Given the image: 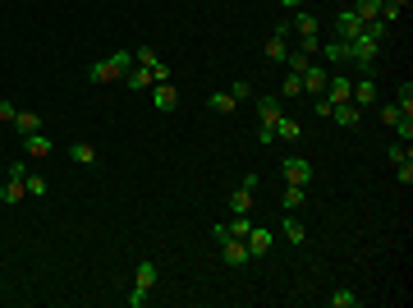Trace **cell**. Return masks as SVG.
I'll use <instances>...</instances> for the list:
<instances>
[{
  "label": "cell",
  "mask_w": 413,
  "mask_h": 308,
  "mask_svg": "<svg viewBox=\"0 0 413 308\" xmlns=\"http://www.w3.org/2000/svg\"><path fill=\"white\" fill-rule=\"evenodd\" d=\"M133 65H138V60H133V51H110L106 60H92V65H87V83H97V88H106V83H120V78L129 74Z\"/></svg>",
  "instance_id": "1"
},
{
  "label": "cell",
  "mask_w": 413,
  "mask_h": 308,
  "mask_svg": "<svg viewBox=\"0 0 413 308\" xmlns=\"http://www.w3.org/2000/svg\"><path fill=\"white\" fill-rule=\"evenodd\" d=\"M280 115H285V110H280V101H276V97H257V143L262 147H271L276 143V120H280Z\"/></svg>",
  "instance_id": "2"
},
{
  "label": "cell",
  "mask_w": 413,
  "mask_h": 308,
  "mask_svg": "<svg viewBox=\"0 0 413 308\" xmlns=\"http://www.w3.org/2000/svg\"><path fill=\"white\" fill-rule=\"evenodd\" d=\"M156 286V263L147 258V263H138V272H133V290H129V308H142L147 304V295H152Z\"/></svg>",
  "instance_id": "3"
},
{
  "label": "cell",
  "mask_w": 413,
  "mask_h": 308,
  "mask_svg": "<svg viewBox=\"0 0 413 308\" xmlns=\"http://www.w3.org/2000/svg\"><path fill=\"white\" fill-rule=\"evenodd\" d=\"M23 175H28V166L14 161V166H10V184L0 189V203H5V207H19V203L28 198V189H23Z\"/></svg>",
  "instance_id": "4"
},
{
  "label": "cell",
  "mask_w": 413,
  "mask_h": 308,
  "mask_svg": "<svg viewBox=\"0 0 413 308\" xmlns=\"http://www.w3.org/2000/svg\"><path fill=\"white\" fill-rule=\"evenodd\" d=\"M290 23H276L271 28V37H266V60L271 65H285V55H290Z\"/></svg>",
  "instance_id": "5"
},
{
  "label": "cell",
  "mask_w": 413,
  "mask_h": 308,
  "mask_svg": "<svg viewBox=\"0 0 413 308\" xmlns=\"http://www.w3.org/2000/svg\"><path fill=\"white\" fill-rule=\"evenodd\" d=\"M280 170H285V179H290V184H313V161H308V156H285L280 161Z\"/></svg>",
  "instance_id": "6"
},
{
  "label": "cell",
  "mask_w": 413,
  "mask_h": 308,
  "mask_svg": "<svg viewBox=\"0 0 413 308\" xmlns=\"http://www.w3.org/2000/svg\"><path fill=\"white\" fill-rule=\"evenodd\" d=\"M243 244H248V258H262V254H271L276 230H266V226H253V230L243 235Z\"/></svg>",
  "instance_id": "7"
},
{
  "label": "cell",
  "mask_w": 413,
  "mask_h": 308,
  "mask_svg": "<svg viewBox=\"0 0 413 308\" xmlns=\"http://www.w3.org/2000/svg\"><path fill=\"white\" fill-rule=\"evenodd\" d=\"M322 97H326L331 106L349 101V97H354V78H349V74H331V78H326V92H322Z\"/></svg>",
  "instance_id": "8"
},
{
  "label": "cell",
  "mask_w": 413,
  "mask_h": 308,
  "mask_svg": "<svg viewBox=\"0 0 413 308\" xmlns=\"http://www.w3.org/2000/svg\"><path fill=\"white\" fill-rule=\"evenodd\" d=\"M220 263L225 267H243L248 263V244L243 240H220Z\"/></svg>",
  "instance_id": "9"
},
{
  "label": "cell",
  "mask_w": 413,
  "mask_h": 308,
  "mask_svg": "<svg viewBox=\"0 0 413 308\" xmlns=\"http://www.w3.org/2000/svg\"><path fill=\"white\" fill-rule=\"evenodd\" d=\"M336 33H340V42H354V37L363 33V19L354 10H340L336 14Z\"/></svg>",
  "instance_id": "10"
},
{
  "label": "cell",
  "mask_w": 413,
  "mask_h": 308,
  "mask_svg": "<svg viewBox=\"0 0 413 308\" xmlns=\"http://www.w3.org/2000/svg\"><path fill=\"white\" fill-rule=\"evenodd\" d=\"M326 78H331V69H326V65H308V69H303V92L322 97V92H326Z\"/></svg>",
  "instance_id": "11"
},
{
  "label": "cell",
  "mask_w": 413,
  "mask_h": 308,
  "mask_svg": "<svg viewBox=\"0 0 413 308\" xmlns=\"http://www.w3.org/2000/svg\"><path fill=\"white\" fill-rule=\"evenodd\" d=\"M326 120H336L340 129H354V124L363 120V110L354 106V101H340V106H331V115H326Z\"/></svg>",
  "instance_id": "12"
},
{
  "label": "cell",
  "mask_w": 413,
  "mask_h": 308,
  "mask_svg": "<svg viewBox=\"0 0 413 308\" xmlns=\"http://www.w3.org/2000/svg\"><path fill=\"white\" fill-rule=\"evenodd\" d=\"M354 106L359 110H368V106H377V83H372V78H354Z\"/></svg>",
  "instance_id": "13"
},
{
  "label": "cell",
  "mask_w": 413,
  "mask_h": 308,
  "mask_svg": "<svg viewBox=\"0 0 413 308\" xmlns=\"http://www.w3.org/2000/svg\"><path fill=\"white\" fill-rule=\"evenodd\" d=\"M253 203H257V193H253L248 184H239L230 193V212H234V217H253Z\"/></svg>",
  "instance_id": "14"
},
{
  "label": "cell",
  "mask_w": 413,
  "mask_h": 308,
  "mask_svg": "<svg viewBox=\"0 0 413 308\" xmlns=\"http://www.w3.org/2000/svg\"><path fill=\"white\" fill-rule=\"evenodd\" d=\"M303 138V124L294 120V115H280L276 120V143H299Z\"/></svg>",
  "instance_id": "15"
},
{
  "label": "cell",
  "mask_w": 413,
  "mask_h": 308,
  "mask_svg": "<svg viewBox=\"0 0 413 308\" xmlns=\"http://www.w3.org/2000/svg\"><path fill=\"white\" fill-rule=\"evenodd\" d=\"M152 106H156V110H174V106H179L174 83H152Z\"/></svg>",
  "instance_id": "16"
},
{
  "label": "cell",
  "mask_w": 413,
  "mask_h": 308,
  "mask_svg": "<svg viewBox=\"0 0 413 308\" xmlns=\"http://www.w3.org/2000/svg\"><path fill=\"white\" fill-rule=\"evenodd\" d=\"M124 88H129V92H147V88H152V69L133 65L129 74H124Z\"/></svg>",
  "instance_id": "17"
},
{
  "label": "cell",
  "mask_w": 413,
  "mask_h": 308,
  "mask_svg": "<svg viewBox=\"0 0 413 308\" xmlns=\"http://www.w3.org/2000/svg\"><path fill=\"white\" fill-rule=\"evenodd\" d=\"M303 203H308V189L303 184H285V193H280V207L285 212H299Z\"/></svg>",
  "instance_id": "18"
},
{
  "label": "cell",
  "mask_w": 413,
  "mask_h": 308,
  "mask_svg": "<svg viewBox=\"0 0 413 308\" xmlns=\"http://www.w3.org/2000/svg\"><path fill=\"white\" fill-rule=\"evenodd\" d=\"M14 129H19L23 138H28V133H42V115H37V110H19V115H14Z\"/></svg>",
  "instance_id": "19"
},
{
  "label": "cell",
  "mask_w": 413,
  "mask_h": 308,
  "mask_svg": "<svg viewBox=\"0 0 413 308\" xmlns=\"http://www.w3.org/2000/svg\"><path fill=\"white\" fill-rule=\"evenodd\" d=\"M23 152L42 161V156H51V138H46V133H28V138H23Z\"/></svg>",
  "instance_id": "20"
},
{
  "label": "cell",
  "mask_w": 413,
  "mask_h": 308,
  "mask_svg": "<svg viewBox=\"0 0 413 308\" xmlns=\"http://www.w3.org/2000/svg\"><path fill=\"white\" fill-rule=\"evenodd\" d=\"M280 235H285L290 244H303V240H308V226H303V221H294V212H290V217L280 221Z\"/></svg>",
  "instance_id": "21"
},
{
  "label": "cell",
  "mask_w": 413,
  "mask_h": 308,
  "mask_svg": "<svg viewBox=\"0 0 413 308\" xmlns=\"http://www.w3.org/2000/svg\"><path fill=\"white\" fill-rule=\"evenodd\" d=\"M234 106H239V101L230 97V88H225V92H211V97H206V110H220V115H230Z\"/></svg>",
  "instance_id": "22"
},
{
  "label": "cell",
  "mask_w": 413,
  "mask_h": 308,
  "mask_svg": "<svg viewBox=\"0 0 413 308\" xmlns=\"http://www.w3.org/2000/svg\"><path fill=\"white\" fill-rule=\"evenodd\" d=\"M326 304H331V308H363V295H354V290H336Z\"/></svg>",
  "instance_id": "23"
},
{
  "label": "cell",
  "mask_w": 413,
  "mask_h": 308,
  "mask_svg": "<svg viewBox=\"0 0 413 308\" xmlns=\"http://www.w3.org/2000/svg\"><path fill=\"white\" fill-rule=\"evenodd\" d=\"M349 10L359 14L363 23H372V19H377V14H381V0H354V5H349Z\"/></svg>",
  "instance_id": "24"
},
{
  "label": "cell",
  "mask_w": 413,
  "mask_h": 308,
  "mask_svg": "<svg viewBox=\"0 0 413 308\" xmlns=\"http://www.w3.org/2000/svg\"><path fill=\"white\" fill-rule=\"evenodd\" d=\"M317 51L326 55L331 65H340V60H349V46H345V42H322V46H317Z\"/></svg>",
  "instance_id": "25"
},
{
  "label": "cell",
  "mask_w": 413,
  "mask_h": 308,
  "mask_svg": "<svg viewBox=\"0 0 413 308\" xmlns=\"http://www.w3.org/2000/svg\"><path fill=\"white\" fill-rule=\"evenodd\" d=\"M69 156H74L78 166H97V147H92V143H74V147H69Z\"/></svg>",
  "instance_id": "26"
},
{
  "label": "cell",
  "mask_w": 413,
  "mask_h": 308,
  "mask_svg": "<svg viewBox=\"0 0 413 308\" xmlns=\"http://www.w3.org/2000/svg\"><path fill=\"white\" fill-rule=\"evenodd\" d=\"M377 110H381V124H391V129L400 124V115H409V110H404L400 101H386V106H377Z\"/></svg>",
  "instance_id": "27"
},
{
  "label": "cell",
  "mask_w": 413,
  "mask_h": 308,
  "mask_svg": "<svg viewBox=\"0 0 413 308\" xmlns=\"http://www.w3.org/2000/svg\"><path fill=\"white\" fill-rule=\"evenodd\" d=\"M23 189H28V198H46V193H51V184H46L42 175H23Z\"/></svg>",
  "instance_id": "28"
},
{
  "label": "cell",
  "mask_w": 413,
  "mask_h": 308,
  "mask_svg": "<svg viewBox=\"0 0 413 308\" xmlns=\"http://www.w3.org/2000/svg\"><path fill=\"white\" fill-rule=\"evenodd\" d=\"M280 92H285V97H303V74H285Z\"/></svg>",
  "instance_id": "29"
},
{
  "label": "cell",
  "mask_w": 413,
  "mask_h": 308,
  "mask_svg": "<svg viewBox=\"0 0 413 308\" xmlns=\"http://www.w3.org/2000/svg\"><path fill=\"white\" fill-rule=\"evenodd\" d=\"M230 97H234V101H248L253 97V83H248V78H234V83H230Z\"/></svg>",
  "instance_id": "30"
},
{
  "label": "cell",
  "mask_w": 413,
  "mask_h": 308,
  "mask_svg": "<svg viewBox=\"0 0 413 308\" xmlns=\"http://www.w3.org/2000/svg\"><path fill=\"white\" fill-rule=\"evenodd\" d=\"M386 156H391V161L400 166V161H409V156H413V147H409V143H404V138H400V143H395V147H386Z\"/></svg>",
  "instance_id": "31"
},
{
  "label": "cell",
  "mask_w": 413,
  "mask_h": 308,
  "mask_svg": "<svg viewBox=\"0 0 413 308\" xmlns=\"http://www.w3.org/2000/svg\"><path fill=\"white\" fill-rule=\"evenodd\" d=\"M133 60H138L142 69H152V65H161V55H156L152 46H142V51H133Z\"/></svg>",
  "instance_id": "32"
},
{
  "label": "cell",
  "mask_w": 413,
  "mask_h": 308,
  "mask_svg": "<svg viewBox=\"0 0 413 308\" xmlns=\"http://www.w3.org/2000/svg\"><path fill=\"white\" fill-rule=\"evenodd\" d=\"M395 179H400V184H413V156H409V161H400V166H395Z\"/></svg>",
  "instance_id": "33"
},
{
  "label": "cell",
  "mask_w": 413,
  "mask_h": 308,
  "mask_svg": "<svg viewBox=\"0 0 413 308\" xmlns=\"http://www.w3.org/2000/svg\"><path fill=\"white\" fill-rule=\"evenodd\" d=\"M170 78H174V69L165 65V60H161V65H152V83H170Z\"/></svg>",
  "instance_id": "34"
},
{
  "label": "cell",
  "mask_w": 413,
  "mask_h": 308,
  "mask_svg": "<svg viewBox=\"0 0 413 308\" xmlns=\"http://www.w3.org/2000/svg\"><path fill=\"white\" fill-rule=\"evenodd\" d=\"M400 106H404V110H409V115H413V83H409V78H404V83H400Z\"/></svg>",
  "instance_id": "35"
},
{
  "label": "cell",
  "mask_w": 413,
  "mask_h": 308,
  "mask_svg": "<svg viewBox=\"0 0 413 308\" xmlns=\"http://www.w3.org/2000/svg\"><path fill=\"white\" fill-rule=\"evenodd\" d=\"M14 115H19V106H14V101H5V97H0V120H5V124H14Z\"/></svg>",
  "instance_id": "36"
},
{
  "label": "cell",
  "mask_w": 413,
  "mask_h": 308,
  "mask_svg": "<svg viewBox=\"0 0 413 308\" xmlns=\"http://www.w3.org/2000/svg\"><path fill=\"white\" fill-rule=\"evenodd\" d=\"M280 10H290V14H294V10H303V0H280Z\"/></svg>",
  "instance_id": "37"
},
{
  "label": "cell",
  "mask_w": 413,
  "mask_h": 308,
  "mask_svg": "<svg viewBox=\"0 0 413 308\" xmlns=\"http://www.w3.org/2000/svg\"><path fill=\"white\" fill-rule=\"evenodd\" d=\"M391 5H400V10H409V5H413V0H391Z\"/></svg>",
  "instance_id": "38"
}]
</instances>
